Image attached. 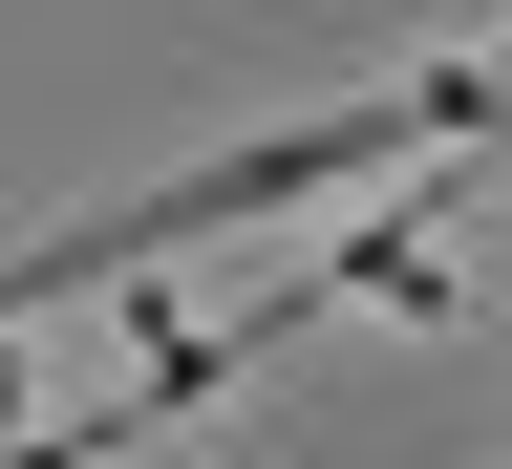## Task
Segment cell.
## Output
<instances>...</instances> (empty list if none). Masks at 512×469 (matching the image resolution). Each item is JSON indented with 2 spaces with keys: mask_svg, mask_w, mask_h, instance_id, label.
<instances>
[{
  "mask_svg": "<svg viewBox=\"0 0 512 469\" xmlns=\"http://www.w3.org/2000/svg\"><path fill=\"white\" fill-rule=\"evenodd\" d=\"M406 150H512V64H427V86H363V107H320V128H256V150L214 171H150L128 214H64L22 235V278L0 299H86V278H171L192 235H256V214H320V192H363V171H406Z\"/></svg>",
  "mask_w": 512,
  "mask_h": 469,
  "instance_id": "6da1fadb",
  "label": "cell"
}]
</instances>
